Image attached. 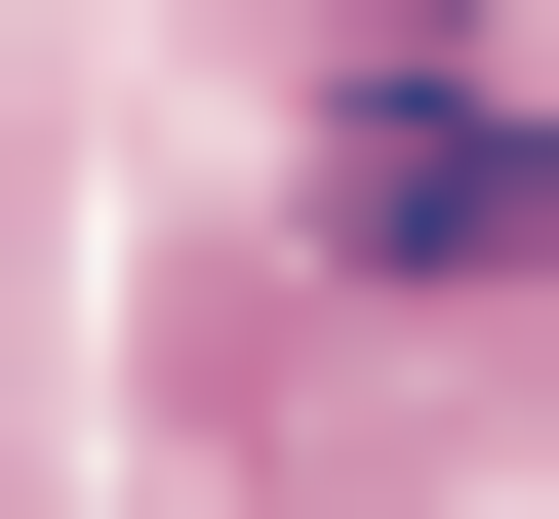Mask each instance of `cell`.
I'll use <instances>...</instances> for the list:
<instances>
[{
  "label": "cell",
  "instance_id": "cell-1",
  "mask_svg": "<svg viewBox=\"0 0 559 519\" xmlns=\"http://www.w3.org/2000/svg\"><path fill=\"white\" fill-rule=\"evenodd\" d=\"M320 240H360V280H559V120L479 81V40H400V81L320 120Z\"/></svg>",
  "mask_w": 559,
  "mask_h": 519
}]
</instances>
